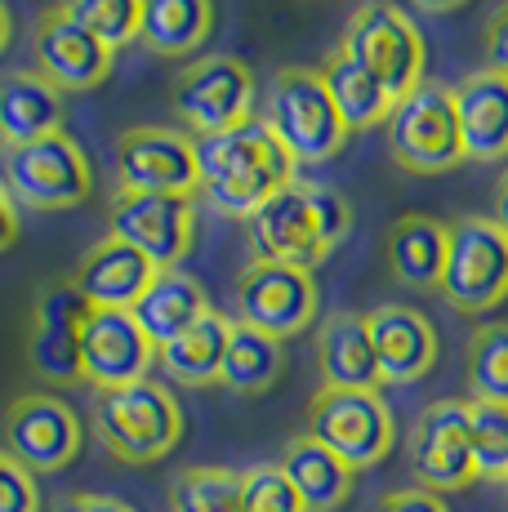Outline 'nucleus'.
I'll list each match as a JSON object with an SVG mask.
<instances>
[{"mask_svg":"<svg viewBox=\"0 0 508 512\" xmlns=\"http://www.w3.org/2000/svg\"><path fill=\"white\" fill-rule=\"evenodd\" d=\"M63 130V90L41 72H9L0 81V139L5 147L36 143Z\"/></svg>","mask_w":508,"mask_h":512,"instance_id":"393cba45","label":"nucleus"},{"mask_svg":"<svg viewBox=\"0 0 508 512\" xmlns=\"http://www.w3.org/2000/svg\"><path fill=\"white\" fill-rule=\"evenodd\" d=\"M81 415L54 392H27L5 410V450L32 472H63L81 455Z\"/></svg>","mask_w":508,"mask_h":512,"instance_id":"2eb2a0df","label":"nucleus"},{"mask_svg":"<svg viewBox=\"0 0 508 512\" xmlns=\"http://www.w3.org/2000/svg\"><path fill=\"white\" fill-rule=\"evenodd\" d=\"M54 512H134V508L112 495H67Z\"/></svg>","mask_w":508,"mask_h":512,"instance_id":"58836bf2","label":"nucleus"},{"mask_svg":"<svg viewBox=\"0 0 508 512\" xmlns=\"http://www.w3.org/2000/svg\"><path fill=\"white\" fill-rule=\"evenodd\" d=\"M491 219H495V223H500V228L508 232V170H504L500 187H495V205H491Z\"/></svg>","mask_w":508,"mask_h":512,"instance_id":"a19ab883","label":"nucleus"},{"mask_svg":"<svg viewBox=\"0 0 508 512\" xmlns=\"http://www.w3.org/2000/svg\"><path fill=\"white\" fill-rule=\"evenodd\" d=\"M446 241H451L446 223L428 219V214H402L384 241L388 272L402 285H415V290H437L446 268Z\"/></svg>","mask_w":508,"mask_h":512,"instance_id":"a878e982","label":"nucleus"},{"mask_svg":"<svg viewBox=\"0 0 508 512\" xmlns=\"http://www.w3.org/2000/svg\"><path fill=\"white\" fill-rule=\"evenodd\" d=\"M504 486H508V481H504Z\"/></svg>","mask_w":508,"mask_h":512,"instance_id":"c03bdc74","label":"nucleus"},{"mask_svg":"<svg viewBox=\"0 0 508 512\" xmlns=\"http://www.w3.org/2000/svg\"><path fill=\"white\" fill-rule=\"evenodd\" d=\"M174 116L197 139L237 130L254 116V72L232 54L192 58L174 76Z\"/></svg>","mask_w":508,"mask_h":512,"instance_id":"9d476101","label":"nucleus"},{"mask_svg":"<svg viewBox=\"0 0 508 512\" xmlns=\"http://www.w3.org/2000/svg\"><path fill=\"white\" fill-rule=\"evenodd\" d=\"M317 72H321V81H326L330 103H335V112H339V121H344L348 134L375 130V125L388 121V112H393V94H388L384 85L357 63V58H348L344 49H335Z\"/></svg>","mask_w":508,"mask_h":512,"instance_id":"cd10ccee","label":"nucleus"},{"mask_svg":"<svg viewBox=\"0 0 508 512\" xmlns=\"http://www.w3.org/2000/svg\"><path fill=\"white\" fill-rule=\"evenodd\" d=\"M410 468L419 486L442 495V490H464L477 481L473 468V432H468V401H433L415 419L410 432Z\"/></svg>","mask_w":508,"mask_h":512,"instance_id":"dca6fc26","label":"nucleus"},{"mask_svg":"<svg viewBox=\"0 0 508 512\" xmlns=\"http://www.w3.org/2000/svg\"><path fill=\"white\" fill-rule=\"evenodd\" d=\"M214 32V0H143L139 41L161 58H188Z\"/></svg>","mask_w":508,"mask_h":512,"instance_id":"c85d7f7f","label":"nucleus"},{"mask_svg":"<svg viewBox=\"0 0 508 512\" xmlns=\"http://www.w3.org/2000/svg\"><path fill=\"white\" fill-rule=\"evenodd\" d=\"M241 512H308V508L277 464H254L241 472Z\"/></svg>","mask_w":508,"mask_h":512,"instance_id":"f704fd0d","label":"nucleus"},{"mask_svg":"<svg viewBox=\"0 0 508 512\" xmlns=\"http://www.w3.org/2000/svg\"><path fill=\"white\" fill-rule=\"evenodd\" d=\"M32 49H36V72L54 90H94L112 72V49L94 41L85 27H76L63 9H50L36 23Z\"/></svg>","mask_w":508,"mask_h":512,"instance_id":"6ab92c4d","label":"nucleus"},{"mask_svg":"<svg viewBox=\"0 0 508 512\" xmlns=\"http://www.w3.org/2000/svg\"><path fill=\"white\" fill-rule=\"evenodd\" d=\"M116 192L197 196V139L170 125H134L116 139Z\"/></svg>","mask_w":508,"mask_h":512,"instance_id":"ddd939ff","label":"nucleus"},{"mask_svg":"<svg viewBox=\"0 0 508 512\" xmlns=\"http://www.w3.org/2000/svg\"><path fill=\"white\" fill-rule=\"evenodd\" d=\"M308 437L361 472L393 455L397 423L379 388H321L308 401Z\"/></svg>","mask_w":508,"mask_h":512,"instance_id":"39448f33","label":"nucleus"},{"mask_svg":"<svg viewBox=\"0 0 508 512\" xmlns=\"http://www.w3.org/2000/svg\"><path fill=\"white\" fill-rule=\"evenodd\" d=\"M228 334H232V317H223V312L210 308L197 326H188L179 339L165 343V348H156V366L165 370V379L183 383V388L219 383L223 352H228Z\"/></svg>","mask_w":508,"mask_h":512,"instance_id":"bb28decb","label":"nucleus"},{"mask_svg":"<svg viewBox=\"0 0 508 512\" xmlns=\"http://www.w3.org/2000/svg\"><path fill=\"white\" fill-rule=\"evenodd\" d=\"M0 512H41L36 472L18 464L5 446H0Z\"/></svg>","mask_w":508,"mask_h":512,"instance_id":"c9c22d12","label":"nucleus"},{"mask_svg":"<svg viewBox=\"0 0 508 512\" xmlns=\"http://www.w3.org/2000/svg\"><path fill=\"white\" fill-rule=\"evenodd\" d=\"M464 379L473 401H495L508 406V321H486L468 339Z\"/></svg>","mask_w":508,"mask_h":512,"instance_id":"7c9ffc66","label":"nucleus"},{"mask_svg":"<svg viewBox=\"0 0 508 512\" xmlns=\"http://www.w3.org/2000/svg\"><path fill=\"white\" fill-rule=\"evenodd\" d=\"M375 512H451V508H446V499L433 495V490L410 486V490H393V495H384Z\"/></svg>","mask_w":508,"mask_h":512,"instance_id":"e433bc0d","label":"nucleus"},{"mask_svg":"<svg viewBox=\"0 0 508 512\" xmlns=\"http://www.w3.org/2000/svg\"><path fill=\"white\" fill-rule=\"evenodd\" d=\"M379 383H419L437 366V330L410 303H379L366 312Z\"/></svg>","mask_w":508,"mask_h":512,"instance_id":"a211bd4d","label":"nucleus"},{"mask_svg":"<svg viewBox=\"0 0 508 512\" xmlns=\"http://www.w3.org/2000/svg\"><path fill=\"white\" fill-rule=\"evenodd\" d=\"M455 121L464 139V161L500 165L508 161V76L477 67L451 90Z\"/></svg>","mask_w":508,"mask_h":512,"instance_id":"aec40b11","label":"nucleus"},{"mask_svg":"<svg viewBox=\"0 0 508 512\" xmlns=\"http://www.w3.org/2000/svg\"><path fill=\"white\" fill-rule=\"evenodd\" d=\"M94 432L121 464H156L183 437V406L165 383L139 379L94 392Z\"/></svg>","mask_w":508,"mask_h":512,"instance_id":"7ed1b4c3","label":"nucleus"},{"mask_svg":"<svg viewBox=\"0 0 508 512\" xmlns=\"http://www.w3.org/2000/svg\"><path fill=\"white\" fill-rule=\"evenodd\" d=\"M156 263L143 259L134 245L116 241V236H103L85 250L81 268H76V290L90 299V308H125L130 312L139 303V294L152 285Z\"/></svg>","mask_w":508,"mask_h":512,"instance_id":"412c9836","label":"nucleus"},{"mask_svg":"<svg viewBox=\"0 0 508 512\" xmlns=\"http://www.w3.org/2000/svg\"><path fill=\"white\" fill-rule=\"evenodd\" d=\"M486 67L508 76V0L491 14V23H486Z\"/></svg>","mask_w":508,"mask_h":512,"instance_id":"4c0bfd02","label":"nucleus"},{"mask_svg":"<svg viewBox=\"0 0 508 512\" xmlns=\"http://www.w3.org/2000/svg\"><path fill=\"white\" fill-rule=\"evenodd\" d=\"M263 125L295 165H321L344 152L348 130L339 121L317 67H281L263 94Z\"/></svg>","mask_w":508,"mask_h":512,"instance_id":"20e7f679","label":"nucleus"},{"mask_svg":"<svg viewBox=\"0 0 508 512\" xmlns=\"http://www.w3.org/2000/svg\"><path fill=\"white\" fill-rule=\"evenodd\" d=\"M14 241H18V201L9 196L5 179H0V250H9Z\"/></svg>","mask_w":508,"mask_h":512,"instance_id":"ea45409f","label":"nucleus"},{"mask_svg":"<svg viewBox=\"0 0 508 512\" xmlns=\"http://www.w3.org/2000/svg\"><path fill=\"white\" fill-rule=\"evenodd\" d=\"M321 388H379V361L370 348L366 312H330L317 330Z\"/></svg>","mask_w":508,"mask_h":512,"instance_id":"4be33fe9","label":"nucleus"},{"mask_svg":"<svg viewBox=\"0 0 508 512\" xmlns=\"http://www.w3.org/2000/svg\"><path fill=\"white\" fill-rule=\"evenodd\" d=\"M130 312L156 348H165V343L179 339L183 330L197 326L205 312H210V299H205L201 281L188 277L183 268H161Z\"/></svg>","mask_w":508,"mask_h":512,"instance_id":"5701e85b","label":"nucleus"},{"mask_svg":"<svg viewBox=\"0 0 508 512\" xmlns=\"http://www.w3.org/2000/svg\"><path fill=\"white\" fill-rule=\"evenodd\" d=\"M107 236L134 245L143 259L161 268H179L197 236V205L192 196L165 192H116L107 205Z\"/></svg>","mask_w":508,"mask_h":512,"instance_id":"f8f14e48","label":"nucleus"},{"mask_svg":"<svg viewBox=\"0 0 508 512\" xmlns=\"http://www.w3.org/2000/svg\"><path fill=\"white\" fill-rule=\"evenodd\" d=\"M468 432L477 481H508V406L468 401Z\"/></svg>","mask_w":508,"mask_h":512,"instance_id":"72a5a7b5","label":"nucleus"},{"mask_svg":"<svg viewBox=\"0 0 508 512\" xmlns=\"http://www.w3.org/2000/svg\"><path fill=\"white\" fill-rule=\"evenodd\" d=\"M384 143L388 156L410 174H446L464 165V139H459L451 85L424 81L419 90L397 98L384 121Z\"/></svg>","mask_w":508,"mask_h":512,"instance_id":"6e6552de","label":"nucleus"},{"mask_svg":"<svg viewBox=\"0 0 508 512\" xmlns=\"http://www.w3.org/2000/svg\"><path fill=\"white\" fill-rule=\"evenodd\" d=\"M424 14H451V9H459V5H468V0H415Z\"/></svg>","mask_w":508,"mask_h":512,"instance_id":"79ce46f5","label":"nucleus"},{"mask_svg":"<svg viewBox=\"0 0 508 512\" xmlns=\"http://www.w3.org/2000/svg\"><path fill=\"white\" fill-rule=\"evenodd\" d=\"M170 512H241V472L183 468L170 481Z\"/></svg>","mask_w":508,"mask_h":512,"instance_id":"2f4dec72","label":"nucleus"},{"mask_svg":"<svg viewBox=\"0 0 508 512\" xmlns=\"http://www.w3.org/2000/svg\"><path fill=\"white\" fill-rule=\"evenodd\" d=\"M353 232V205L339 187L317 179H295L246 219L250 259L317 268L344 236Z\"/></svg>","mask_w":508,"mask_h":512,"instance_id":"f03ea898","label":"nucleus"},{"mask_svg":"<svg viewBox=\"0 0 508 512\" xmlns=\"http://www.w3.org/2000/svg\"><path fill=\"white\" fill-rule=\"evenodd\" d=\"M281 370H286L281 339H268V334L232 321L228 352H223V370H219L223 388L237 392V397H259V392H268L281 379Z\"/></svg>","mask_w":508,"mask_h":512,"instance_id":"c756f323","label":"nucleus"},{"mask_svg":"<svg viewBox=\"0 0 508 512\" xmlns=\"http://www.w3.org/2000/svg\"><path fill=\"white\" fill-rule=\"evenodd\" d=\"M0 179L18 205H32V210H72L94 192L90 156L63 130L45 134L36 143L5 147Z\"/></svg>","mask_w":508,"mask_h":512,"instance_id":"1a4fd4ad","label":"nucleus"},{"mask_svg":"<svg viewBox=\"0 0 508 512\" xmlns=\"http://www.w3.org/2000/svg\"><path fill=\"white\" fill-rule=\"evenodd\" d=\"M156 366V343L143 334L134 312L125 308H94L81 339V379L94 392L125 388L148 379Z\"/></svg>","mask_w":508,"mask_h":512,"instance_id":"f3484780","label":"nucleus"},{"mask_svg":"<svg viewBox=\"0 0 508 512\" xmlns=\"http://www.w3.org/2000/svg\"><path fill=\"white\" fill-rule=\"evenodd\" d=\"M58 9H63L76 27H85L94 41H103L112 54L125 49L130 41H139L143 0H63Z\"/></svg>","mask_w":508,"mask_h":512,"instance_id":"473e14b6","label":"nucleus"},{"mask_svg":"<svg viewBox=\"0 0 508 512\" xmlns=\"http://www.w3.org/2000/svg\"><path fill=\"white\" fill-rule=\"evenodd\" d=\"M277 468L286 472V481L299 490V499H304L308 512H335V508L348 504V495H353L357 472L348 468L344 459L330 455L321 441H312L308 432H299V437L286 441Z\"/></svg>","mask_w":508,"mask_h":512,"instance_id":"b1692460","label":"nucleus"},{"mask_svg":"<svg viewBox=\"0 0 508 512\" xmlns=\"http://www.w3.org/2000/svg\"><path fill=\"white\" fill-rule=\"evenodd\" d=\"M339 49H344L348 58H357V63L393 94V103L424 85V63H428L424 32H419L415 18H410L402 5H393V0H366V5L348 18Z\"/></svg>","mask_w":508,"mask_h":512,"instance_id":"423d86ee","label":"nucleus"},{"mask_svg":"<svg viewBox=\"0 0 508 512\" xmlns=\"http://www.w3.org/2000/svg\"><path fill=\"white\" fill-rule=\"evenodd\" d=\"M9 32H14V27H9V9H5V0H0V54L9 49Z\"/></svg>","mask_w":508,"mask_h":512,"instance_id":"37998d69","label":"nucleus"},{"mask_svg":"<svg viewBox=\"0 0 508 512\" xmlns=\"http://www.w3.org/2000/svg\"><path fill=\"white\" fill-rule=\"evenodd\" d=\"M446 228H451V241H446L442 281H437L442 299L464 317L500 308L508 299V232L491 214H464Z\"/></svg>","mask_w":508,"mask_h":512,"instance_id":"0eeeda50","label":"nucleus"},{"mask_svg":"<svg viewBox=\"0 0 508 512\" xmlns=\"http://www.w3.org/2000/svg\"><path fill=\"white\" fill-rule=\"evenodd\" d=\"M299 179V165L272 130L250 116L246 125L197 139V196L223 219H250L268 196Z\"/></svg>","mask_w":508,"mask_h":512,"instance_id":"f257e3e1","label":"nucleus"},{"mask_svg":"<svg viewBox=\"0 0 508 512\" xmlns=\"http://www.w3.org/2000/svg\"><path fill=\"white\" fill-rule=\"evenodd\" d=\"M90 299L76 281H50L32 303L27 361L50 383H81V339L90 326Z\"/></svg>","mask_w":508,"mask_h":512,"instance_id":"4468645a","label":"nucleus"},{"mask_svg":"<svg viewBox=\"0 0 508 512\" xmlns=\"http://www.w3.org/2000/svg\"><path fill=\"white\" fill-rule=\"evenodd\" d=\"M317 281L308 268H290V263H259L250 259V268L237 277V326H250L268 339H295L312 326L317 317Z\"/></svg>","mask_w":508,"mask_h":512,"instance_id":"9b49d317","label":"nucleus"}]
</instances>
